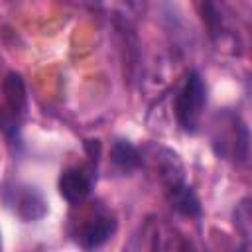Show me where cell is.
<instances>
[{"label":"cell","mask_w":252,"mask_h":252,"mask_svg":"<svg viewBox=\"0 0 252 252\" xmlns=\"http://www.w3.org/2000/svg\"><path fill=\"white\" fill-rule=\"evenodd\" d=\"M93 169L85 167H71L65 169L59 177V193L69 203H83L93 191Z\"/></svg>","instance_id":"obj_4"},{"label":"cell","mask_w":252,"mask_h":252,"mask_svg":"<svg viewBox=\"0 0 252 252\" xmlns=\"http://www.w3.org/2000/svg\"><path fill=\"white\" fill-rule=\"evenodd\" d=\"M6 201L12 207V211L26 222L37 220L41 217H45L47 213V203L43 199V195L28 185H18L14 189L6 191Z\"/></svg>","instance_id":"obj_3"},{"label":"cell","mask_w":252,"mask_h":252,"mask_svg":"<svg viewBox=\"0 0 252 252\" xmlns=\"http://www.w3.org/2000/svg\"><path fill=\"white\" fill-rule=\"evenodd\" d=\"M4 108H8L10 112H14L16 116H24L26 108H28V96H26V87L20 75L10 73L4 81Z\"/></svg>","instance_id":"obj_5"},{"label":"cell","mask_w":252,"mask_h":252,"mask_svg":"<svg viewBox=\"0 0 252 252\" xmlns=\"http://www.w3.org/2000/svg\"><path fill=\"white\" fill-rule=\"evenodd\" d=\"M207 104V87L197 71H191L185 85L175 96V116L185 132H197L203 110Z\"/></svg>","instance_id":"obj_1"},{"label":"cell","mask_w":252,"mask_h":252,"mask_svg":"<svg viewBox=\"0 0 252 252\" xmlns=\"http://www.w3.org/2000/svg\"><path fill=\"white\" fill-rule=\"evenodd\" d=\"M114 230H116L114 217L102 207H93L85 215V220L79 224L75 238L83 248L91 250V248L102 246L114 234Z\"/></svg>","instance_id":"obj_2"},{"label":"cell","mask_w":252,"mask_h":252,"mask_svg":"<svg viewBox=\"0 0 252 252\" xmlns=\"http://www.w3.org/2000/svg\"><path fill=\"white\" fill-rule=\"evenodd\" d=\"M234 219H236V224L242 230L244 238H250V205H248V201H242L238 205V209L234 211Z\"/></svg>","instance_id":"obj_8"},{"label":"cell","mask_w":252,"mask_h":252,"mask_svg":"<svg viewBox=\"0 0 252 252\" xmlns=\"http://www.w3.org/2000/svg\"><path fill=\"white\" fill-rule=\"evenodd\" d=\"M167 197H169L171 207L175 211H179L181 215H185V217H199L201 215V203L189 185H185V183L175 185L173 189L167 191Z\"/></svg>","instance_id":"obj_6"},{"label":"cell","mask_w":252,"mask_h":252,"mask_svg":"<svg viewBox=\"0 0 252 252\" xmlns=\"http://www.w3.org/2000/svg\"><path fill=\"white\" fill-rule=\"evenodd\" d=\"M112 161L122 171H132L140 165V154L128 140H116L112 146Z\"/></svg>","instance_id":"obj_7"}]
</instances>
